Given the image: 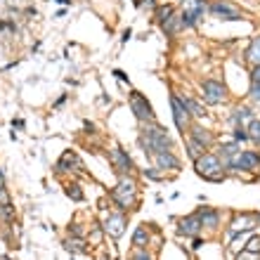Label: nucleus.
<instances>
[{"mask_svg": "<svg viewBox=\"0 0 260 260\" xmlns=\"http://www.w3.org/2000/svg\"><path fill=\"white\" fill-rule=\"evenodd\" d=\"M140 142H142L144 151L151 154V156H156L161 151H171L173 149V140L168 137L166 128H161L158 123H147L142 130V135H140Z\"/></svg>", "mask_w": 260, "mask_h": 260, "instance_id": "1", "label": "nucleus"}, {"mask_svg": "<svg viewBox=\"0 0 260 260\" xmlns=\"http://www.w3.org/2000/svg\"><path fill=\"white\" fill-rule=\"evenodd\" d=\"M194 164H197V173L201 175V178L213 180V182H220V180H222V175H220L222 164H220L218 156H213V154H204V156L199 158V161H194Z\"/></svg>", "mask_w": 260, "mask_h": 260, "instance_id": "2", "label": "nucleus"}, {"mask_svg": "<svg viewBox=\"0 0 260 260\" xmlns=\"http://www.w3.org/2000/svg\"><path fill=\"white\" fill-rule=\"evenodd\" d=\"M130 109L137 116V121H142V123H154V118H156L154 111H151V104L147 102V97L142 92H137V90L130 92Z\"/></svg>", "mask_w": 260, "mask_h": 260, "instance_id": "3", "label": "nucleus"}, {"mask_svg": "<svg viewBox=\"0 0 260 260\" xmlns=\"http://www.w3.org/2000/svg\"><path fill=\"white\" fill-rule=\"evenodd\" d=\"M135 197H137V187L133 180H121V182L114 187V192H111V199H114L121 208L135 206Z\"/></svg>", "mask_w": 260, "mask_h": 260, "instance_id": "4", "label": "nucleus"}, {"mask_svg": "<svg viewBox=\"0 0 260 260\" xmlns=\"http://www.w3.org/2000/svg\"><path fill=\"white\" fill-rule=\"evenodd\" d=\"M227 166L234 171H255V168H260V156L255 151H237L227 161Z\"/></svg>", "mask_w": 260, "mask_h": 260, "instance_id": "5", "label": "nucleus"}, {"mask_svg": "<svg viewBox=\"0 0 260 260\" xmlns=\"http://www.w3.org/2000/svg\"><path fill=\"white\" fill-rule=\"evenodd\" d=\"M201 92H204V97H206V102H208V104H220L227 97L225 85H222V83H218V81H204Z\"/></svg>", "mask_w": 260, "mask_h": 260, "instance_id": "6", "label": "nucleus"}, {"mask_svg": "<svg viewBox=\"0 0 260 260\" xmlns=\"http://www.w3.org/2000/svg\"><path fill=\"white\" fill-rule=\"evenodd\" d=\"M208 10H211L213 17H220V19H241L239 7H234L227 0H215V3H211Z\"/></svg>", "mask_w": 260, "mask_h": 260, "instance_id": "7", "label": "nucleus"}, {"mask_svg": "<svg viewBox=\"0 0 260 260\" xmlns=\"http://www.w3.org/2000/svg\"><path fill=\"white\" fill-rule=\"evenodd\" d=\"M171 104H173V121H175V125H178V128H185L187 121H189L185 100L178 95H171Z\"/></svg>", "mask_w": 260, "mask_h": 260, "instance_id": "8", "label": "nucleus"}, {"mask_svg": "<svg viewBox=\"0 0 260 260\" xmlns=\"http://www.w3.org/2000/svg\"><path fill=\"white\" fill-rule=\"evenodd\" d=\"M104 232L109 234V237H114V239H118L125 232V218L121 213H111L109 218L104 220Z\"/></svg>", "mask_w": 260, "mask_h": 260, "instance_id": "9", "label": "nucleus"}, {"mask_svg": "<svg viewBox=\"0 0 260 260\" xmlns=\"http://www.w3.org/2000/svg\"><path fill=\"white\" fill-rule=\"evenodd\" d=\"M109 158H111V164H114V168H116L118 173H128L130 166H133L130 156L125 154L123 149H121V147H114V149L109 151Z\"/></svg>", "mask_w": 260, "mask_h": 260, "instance_id": "10", "label": "nucleus"}, {"mask_svg": "<svg viewBox=\"0 0 260 260\" xmlns=\"http://www.w3.org/2000/svg\"><path fill=\"white\" fill-rule=\"evenodd\" d=\"M201 220H199V215L194 213V215H187L182 222H180L178 227V232L180 234H185V237H194V234H199V230H201Z\"/></svg>", "mask_w": 260, "mask_h": 260, "instance_id": "11", "label": "nucleus"}, {"mask_svg": "<svg viewBox=\"0 0 260 260\" xmlns=\"http://www.w3.org/2000/svg\"><path fill=\"white\" fill-rule=\"evenodd\" d=\"M154 161H156L158 168H171V171H178L180 168V158L173 151H161V154L154 156Z\"/></svg>", "mask_w": 260, "mask_h": 260, "instance_id": "12", "label": "nucleus"}, {"mask_svg": "<svg viewBox=\"0 0 260 260\" xmlns=\"http://www.w3.org/2000/svg\"><path fill=\"white\" fill-rule=\"evenodd\" d=\"M69 166H76V171H78V168H83L81 158L76 156L74 151H64L62 158H59V164H57V171H71Z\"/></svg>", "mask_w": 260, "mask_h": 260, "instance_id": "13", "label": "nucleus"}, {"mask_svg": "<svg viewBox=\"0 0 260 260\" xmlns=\"http://www.w3.org/2000/svg\"><path fill=\"white\" fill-rule=\"evenodd\" d=\"M206 5H204V0H197V5H194V10H189V12H182V26H192L194 21L204 14Z\"/></svg>", "mask_w": 260, "mask_h": 260, "instance_id": "14", "label": "nucleus"}, {"mask_svg": "<svg viewBox=\"0 0 260 260\" xmlns=\"http://www.w3.org/2000/svg\"><path fill=\"white\" fill-rule=\"evenodd\" d=\"M197 215H199V220H201V225H206V227H215L218 225V211H211V208H206V206H201L197 211Z\"/></svg>", "mask_w": 260, "mask_h": 260, "instance_id": "15", "label": "nucleus"}, {"mask_svg": "<svg viewBox=\"0 0 260 260\" xmlns=\"http://www.w3.org/2000/svg\"><path fill=\"white\" fill-rule=\"evenodd\" d=\"M253 121V111L251 109H237V114H234V123H237V128H244V123H251Z\"/></svg>", "mask_w": 260, "mask_h": 260, "instance_id": "16", "label": "nucleus"}, {"mask_svg": "<svg viewBox=\"0 0 260 260\" xmlns=\"http://www.w3.org/2000/svg\"><path fill=\"white\" fill-rule=\"evenodd\" d=\"M192 140L194 142H199L201 144V147H208V144H211V135H208V133H206L204 128H192Z\"/></svg>", "mask_w": 260, "mask_h": 260, "instance_id": "17", "label": "nucleus"}, {"mask_svg": "<svg viewBox=\"0 0 260 260\" xmlns=\"http://www.w3.org/2000/svg\"><path fill=\"white\" fill-rule=\"evenodd\" d=\"M147 241H149V232H147V227H137L135 234H133V244L135 246H147Z\"/></svg>", "mask_w": 260, "mask_h": 260, "instance_id": "18", "label": "nucleus"}, {"mask_svg": "<svg viewBox=\"0 0 260 260\" xmlns=\"http://www.w3.org/2000/svg\"><path fill=\"white\" fill-rule=\"evenodd\" d=\"M248 59H251L255 67H260V36L258 38H253L251 48H248Z\"/></svg>", "mask_w": 260, "mask_h": 260, "instance_id": "19", "label": "nucleus"}, {"mask_svg": "<svg viewBox=\"0 0 260 260\" xmlns=\"http://www.w3.org/2000/svg\"><path fill=\"white\" fill-rule=\"evenodd\" d=\"M187 147H189V156H192L194 161H199V158L204 156V149H206V147H201V144H199V142H194V140H189V142H187Z\"/></svg>", "mask_w": 260, "mask_h": 260, "instance_id": "20", "label": "nucleus"}, {"mask_svg": "<svg viewBox=\"0 0 260 260\" xmlns=\"http://www.w3.org/2000/svg\"><path fill=\"white\" fill-rule=\"evenodd\" d=\"M248 137L255 140V142H260V121L258 118H253V121L248 123Z\"/></svg>", "mask_w": 260, "mask_h": 260, "instance_id": "21", "label": "nucleus"}, {"mask_svg": "<svg viewBox=\"0 0 260 260\" xmlns=\"http://www.w3.org/2000/svg\"><path fill=\"white\" fill-rule=\"evenodd\" d=\"M171 14H173V7H171V5L158 7V10H156V17H158V21H161V24H166L168 19H173Z\"/></svg>", "mask_w": 260, "mask_h": 260, "instance_id": "22", "label": "nucleus"}, {"mask_svg": "<svg viewBox=\"0 0 260 260\" xmlns=\"http://www.w3.org/2000/svg\"><path fill=\"white\" fill-rule=\"evenodd\" d=\"M64 246H67V251H78V253H85V251H88V246H83V241H78V239L67 241Z\"/></svg>", "mask_w": 260, "mask_h": 260, "instance_id": "23", "label": "nucleus"}, {"mask_svg": "<svg viewBox=\"0 0 260 260\" xmlns=\"http://www.w3.org/2000/svg\"><path fill=\"white\" fill-rule=\"evenodd\" d=\"M253 227H255V222L253 220H248V218H239L237 222H234V230H246L248 232V230H253Z\"/></svg>", "mask_w": 260, "mask_h": 260, "instance_id": "24", "label": "nucleus"}, {"mask_svg": "<svg viewBox=\"0 0 260 260\" xmlns=\"http://www.w3.org/2000/svg\"><path fill=\"white\" fill-rule=\"evenodd\" d=\"M182 100H185V104H187V109L192 111L194 116H204V114H206V111H204V109H201V107H199V104H197V102H194V100H187V97H182Z\"/></svg>", "mask_w": 260, "mask_h": 260, "instance_id": "25", "label": "nucleus"}, {"mask_svg": "<svg viewBox=\"0 0 260 260\" xmlns=\"http://www.w3.org/2000/svg\"><path fill=\"white\" fill-rule=\"evenodd\" d=\"M244 251H246V253H260V237H253V239L248 241L246 244V248H244Z\"/></svg>", "mask_w": 260, "mask_h": 260, "instance_id": "26", "label": "nucleus"}, {"mask_svg": "<svg viewBox=\"0 0 260 260\" xmlns=\"http://www.w3.org/2000/svg\"><path fill=\"white\" fill-rule=\"evenodd\" d=\"M67 194H69V197H71V199H74V201H81V199H83V192H81V189H78V185H69Z\"/></svg>", "mask_w": 260, "mask_h": 260, "instance_id": "27", "label": "nucleus"}, {"mask_svg": "<svg viewBox=\"0 0 260 260\" xmlns=\"http://www.w3.org/2000/svg\"><path fill=\"white\" fill-rule=\"evenodd\" d=\"M0 215H3V218H7V220H10V218H12V215H14V208H12V206H10V204H3V206H0Z\"/></svg>", "mask_w": 260, "mask_h": 260, "instance_id": "28", "label": "nucleus"}, {"mask_svg": "<svg viewBox=\"0 0 260 260\" xmlns=\"http://www.w3.org/2000/svg\"><path fill=\"white\" fill-rule=\"evenodd\" d=\"M251 97L260 102V83H253V85H251Z\"/></svg>", "mask_w": 260, "mask_h": 260, "instance_id": "29", "label": "nucleus"}, {"mask_svg": "<svg viewBox=\"0 0 260 260\" xmlns=\"http://www.w3.org/2000/svg\"><path fill=\"white\" fill-rule=\"evenodd\" d=\"M234 137L244 142V140H248V133H244V128H237V133H234Z\"/></svg>", "mask_w": 260, "mask_h": 260, "instance_id": "30", "label": "nucleus"}, {"mask_svg": "<svg viewBox=\"0 0 260 260\" xmlns=\"http://www.w3.org/2000/svg\"><path fill=\"white\" fill-rule=\"evenodd\" d=\"M144 178H149V180H158V178H161V173H156V171H144Z\"/></svg>", "mask_w": 260, "mask_h": 260, "instance_id": "31", "label": "nucleus"}, {"mask_svg": "<svg viewBox=\"0 0 260 260\" xmlns=\"http://www.w3.org/2000/svg\"><path fill=\"white\" fill-rule=\"evenodd\" d=\"M251 81H253V83H260V67L253 69V74H251Z\"/></svg>", "mask_w": 260, "mask_h": 260, "instance_id": "32", "label": "nucleus"}, {"mask_svg": "<svg viewBox=\"0 0 260 260\" xmlns=\"http://www.w3.org/2000/svg\"><path fill=\"white\" fill-rule=\"evenodd\" d=\"M140 5H142V7H154V5H156V3H154V0H142Z\"/></svg>", "mask_w": 260, "mask_h": 260, "instance_id": "33", "label": "nucleus"}, {"mask_svg": "<svg viewBox=\"0 0 260 260\" xmlns=\"http://www.w3.org/2000/svg\"><path fill=\"white\" fill-rule=\"evenodd\" d=\"M114 76H116L118 81H125V74H123V71H118V69H116V71H114Z\"/></svg>", "mask_w": 260, "mask_h": 260, "instance_id": "34", "label": "nucleus"}, {"mask_svg": "<svg viewBox=\"0 0 260 260\" xmlns=\"http://www.w3.org/2000/svg\"><path fill=\"white\" fill-rule=\"evenodd\" d=\"M133 260H151V258H149V255H147V253H137Z\"/></svg>", "mask_w": 260, "mask_h": 260, "instance_id": "35", "label": "nucleus"}, {"mask_svg": "<svg viewBox=\"0 0 260 260\" xmlns=\"http://www.w3.org/2000/svg\"><path fill=\"white\" fill-rule=\"evenodd\" d=\"M0 189H5V178H3V173H0Z\"/></svg>", "mask_w": 260, "mask_h": 260, "instance_id": "36", "label": "nucleus"}, {"mask_svg": "<svg viewBox=\"0 0 260 260\" xmlns=\"http://www.w3.org/2000/svg\"><path fill=\"white\" fill-rule=\"evenodd\" d=\"M57 3H62V5H64V3H67V0H57Z\"/></svg>", "mask_w": 260, "mask_h": 260, "instance_id": "37", "label": "nucleus"}, {"mask_svg": "<svg viewBox=\"0 0 260 260\" xmlns=\"http://www.w3.org/2000/svg\"><path fill=\"white\" fill-rule=\"evenodd\" d=\"M255 222H258V225H260V215H258V220H255Z\"/></svg>", "mask_w": 260, "mask_h": 260, "instance_id": "38", "label": "nucleus"}]
</instances>
